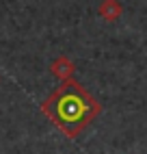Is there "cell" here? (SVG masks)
<instances>
[{
	"label": "cell",
	"instance_id": "1",
	"mask_svg": "<svg viewBox=\"0 0 147 154\" xmlns=\"http://www.w3.org/2000/svg\"><path fill=\"white\" fill-rule=\"evenodd\" d=\"M41 113L69 139H76L82 130L91 126V122L102 113V104L82 87L78 80H63L44 100Z\"/></svg>",
	"mask_w": 147,
	"mask_h": 154
},
{
	"label": "cell",
	"instance_id": "2",
	"mask_svg": "<svg viewBox=\"0 0 147 154\" xmlns=\"http://www.w3.org/2000/svg\"><path fill=\"white\" fill-rule=\"evenodd\" d=\"M50 69H52V74H54L56 78H61V80H69V78L74 76V72H76V65H74V61H71L69 57L61 54V57H56L54 61H52Z\"/></svg>",
	"mask_w": 147,
	"mask_h": 154
},
{
	"label": "cell",
	"instance_id": "3",
	"mask_svg": "<svg viewBox=\"0 0 147 154\" xmlns=\"http://www.w3.org/2000/svg\"><path fill=\"white\" fill-rule=\"evenodd\" d=\"M98 13H100V17L104 20V22H115V20L121 17L123 7H121L119 0H102Z\"/></svg>",
	"mask_w": 147,
	"mask_h": 154
}]
</instances>
